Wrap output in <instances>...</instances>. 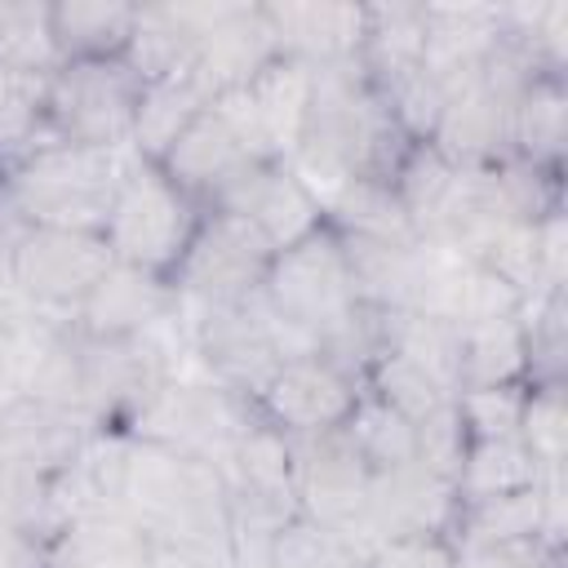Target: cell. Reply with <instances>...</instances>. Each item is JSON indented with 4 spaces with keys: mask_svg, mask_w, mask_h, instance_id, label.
Wrapping results in <instances>:
<instances>
[{
    "mask_svg": "<svg viewBox=\"0 0 568 568\" xmlns=\"http://www.w3.org/2000/svg\"><path fill=\"white\" fill-rule=\"evenodd\" d=\"M359 395H364V386L351 373H342L333 359L293 355L257 390L253 408L262 413V422H271L284 435H320V430L346 426Z\"/></svg>",
    "mask_w": 568,
    "mask_h": 568,
    "instance_id": "4fadbf2b",
    "label": "cell"
},
{
    "mask_svg": "<svg viewBox=\"0 0 568 568\" xmlns=\"http://www.w3.org/2000/svg\"><path fill=\"white\" fill-rule=\"evenodd\" d=\"M519 320L528 342L524 386H564L568 382V288L524 297Z\"/></svg>",
    "mask_w": 568,
    "mask_h": 568,
    "instance_id": "8d00e7d4",
    "label": "cell"
},
{
    "mask_svg": "<svg viewBox=\"0 0 568 568\" xmlns=\"http://www.w3.org/2000/svg\"><path fill=\"white\" fill-rule=\"evenodd\" d=\"M519 439L528 453L541 462L546 475H564L568 457V399L564 386H528L524 417H519Z\"/></svg>",
    "mask_w": 568,
    "mask_h": 568,
    "instance_id": "60d3db41",
    "label": "cell"
},
{
    "mask_svg": "<svg viewBox=\"0 0 568 568\" xmlns=\"http://www.w3.org/2000/svg\"><path fill=\"white\" fill-rule=\"evenodd\" d=\"M49 124V71L0 62V173L22 164Z\"/></svg>",
    "mask_w": 568,
    "mask_h": 568,
    "instance_id": "1f68e13d",
    "label": "cell"
},
{
    "mask_svg": "<svg viewBox=\"0 0 568 568\" xmlns=\"http://www.w3.org/2000/svg\"><path fill=\"white\" fill-rule=\"evenodd\" d=\"M262 297L311 355L333 359L364 386V368L377 355V320L364 306L346 266V248L328 222L275 253Z\"/></svg>",
    "mask_w": 568,
    "mask_h": 568,
    "instance_id": "6da1fadb",
    "label": "cell"
},
{
    "mask_svg": "<svg viewBox=\"0 0 568 568\" xmlns=\"http://www.w3.org/2000/svg\"><path fill=\"white\" fill-rule=\"evenodd\" d=\"M541 484L537 488H524V493H506V497H488V501L462 506L457 532H453L457 550L541 537V528H546V488Z\"/></svg>",
    "mask_w": 568,
    "mask_h": 568,
    "instance_id": "e575fe53",
    "label": "cell"
},
{
    "mask_svg": "<svg viewBox=\"0 0 568 568\" xmlns=\"http://www.w3.org/2000/svg\"><path fill=\"white\" fill-rule=\"evenodd\" d=\"M22 231H27V222L18 217V209L9 204V195H4V186H0V275H4V280H13L9 266H13V248H18Z\"/></svg>",
    "mask_w": 568,
    "mask_h": 568,
    "instance_id": "c3c4849f",
    "label": "cell"
},
{
    "mask_svg": "<svg viewBox=\"0 0 568 568\" xmlns=\"http://www.w3.org/2000/svg\"><path fill=\"white\" fill-rule=\"evenodd\" d=\"M564 138H568V84L559 71H546L515 102L510 146L532 164L564 169Z\"/></svg>",
    "mask_w": 568,
    "mask_h": 568,
    "instance_id": "f546056e",
    "label": "cell"
},
{
    "mask_svg": "<svg viewBox=\"0 0 568 568\" xmlns=\"http://www.w3.org/2000/svg\"><path fill=\"white\" fill-rule=\"evenodd\" d=\"M178 320H182L178 293L164 275L111 262V271L75 306L71 328L80 337H138V333L173 328Z\"/></svg>",
    "mask_w": 568,
    "mask_h": 568,
    "instance_id": "e0dca14e",
    "label": "cell"
},
{
    "mask_svg": "<svg viewBox=\"0 0 568 568\" xmlns=\"http://www.w3.org/2000/svg\"><path fill=\"white\" fill-rule=\"evenodd\" d=\"M0 568H44V541L0 519Z\"/></svg>",
    "mask_w": 568,
    "mask_h": 568,
    "instance_id": "7dc6e473",
    "label": "cell"
},
{
    "mask_svg": "<svg viewBox=\"0 0 568 568\" xmlns=\"http://www.w3.org/2000/svg\"><path fill=\"white\" fill-rule=\"evenodd\" d=\"M195 49H200L195 4H138L124 58L142 80L191 71L195 67Z\"/></svg>",
    "mask_w": 568,
    "mask_h": 568,
    "instance_id": "4316f807",
    "label": "cell"
},
{
    "mask_svg": "<svg viewBox=\"0 0 568 568\" xmlns=\"http://www.w3.org/2000/svg\"><path fill=\"white\" fill-rule=\"evenodd\" d=\"M373 320H377V351L408 359L448 395L462 390V328L453 320L426 311H373Z\"/></svg>",
    "mask_w": 568,
    "mask_h": 568,
    "instance_id": "7402d4cb",
    "label": "cell"
},
{
    "mask_svg": "<svg viewBox=\"0 0 568 568\" xmlns=\"http://www.w3.org/2000/svg\"><path fill=\"white\" fill-rule=\"evenodd\" d=\"M0 62L27 71H58V49L49 36V4L36 0H0Z\"/></svg>",
    "mask_w": 568,
    "mask_h": 568,
    "instance_id": "ab89813d",
    "label": "cell"
},
{
    "mask_svg": "<svg viewBox=\"0 0 568 568\" xmlns=\"http://www.w3.org/2000/svg\"><path fill=\"white\" fill-rule=\"evenodd\" d=\"M359 568H457V541L444 532H395L373 541Z\"/></svg>",
    "mask_w": 568,
    "mask_h": 568,
    "instance_id": "7bdbcfd3",
    "label": "cell"
},
{
    "mask_svg": "<svg viewBox=\"0 0 568 568\" xmlns=\"http://www.w3.org/2000/svg\"><path fill=\"white\" fill-rule=\"evenodd\" d=\"M466 426H462V417H457V404L448 399L444 408H435L430 417H422L417 422V462L430 470V475H439V479H457V470H462V457H466Z\"/></svg>",
    "mask_w": 568,
    "mask_h": 568,
    "instance_id": "ee69618b",
    "label": "cell"
},
{
    "mask_svg": "<svg viewBox=\"0 0 568 568\" xmlns=\"http://www.w3.org/2000/svg\"><path fill=\"white\" fill-rule=\"evenodd\" d=\"M271 262H275V248L253 222L226 209H204L182 262L169 275L178 293V311L226 306L262 293Z\"/></svg>",
    "mask_w": 568,
    "mask_h": 568,
    "instance_id": "8992f818",
    "label": "cell"
},
{
    "mask_svg": "<svg viewBox=\"0 0 568 568\" xmlns=\"http://www.w3.org/2000/svg\"><path fill=\"white\" fill-rule=\"evenodd\" d=\"M200 217H204V209L160 164L133 155V164L115 191V204L106 213L102 240L115 262L169 280L173 266L182 262Z\"/></svg>",
    "mask_w": 568,
    "mask_h": 568,
    "instance_id": "5b68a950",
    "label": "cell"
},
{
    "mask_svg": "<svg viewBox=\"0 0 568 568\" xmlns=\"http://www.w3.org/2000/svg\"><path fill=\"white\" fill-rule=\"evenodd\" d=\"M541 479H546V470L528 453V444L519 435H501V439H470L466 444V457H462V470H457L453 488H457L462 506H475V501H488V497L537 488Z\"/></svg>",
    "mask_w": 568,
    "mask_h": 568,
    "instance_id": "f1b7e54d",
    "label": "cell"
},
{
    "mask_svg": "<svg viewBox=\"0 0 568 568\" xmlns=\"http://www.w3.org/2000/svg\"><path fill=\"white\" fill-rule=\"evenodd\" d=\"M311 67L297 62V58H271L248 84H244V98H248V111L266 138V151L275 160H293L297 151V138H302V124H306V106H311Z\"/></svg>",
    "mask_w": 568,
    "mask_h": 568,
    "instance_id": "603a6c76",
    "label": "cell"
},
{
    "mask_svg": "<svg viewBox=\"0 0 568 568\" xmlns=\"http://www.w3.org/2000/svg\"><path fill=\"white\" fill-rule=\"evenodd\" d=\"M0 182H4V173H0Z\"/></svg>",
    "mask_w": 568,
    "mask_h": 568,
    "instance_id": "f907efd6",
    "label": "cell"
},
{
    "mask_svg": "<svg viewBox=\"0 0 568 568\" xmlns=\"http://www.w3.org/2000/svg\"><path fill=\"white\" fill-rule=\"evenodd\" d=\"M209 102H213V98L204 93V84L195 80V71L142 80V98H138V120H133L129 151H133L138 160L160 164V160L169 155V146L191 129V120H195Z\"/></svg>",
    "mask_w": 568,
    "mask_h": 568,
    "instance_id": "484cf974",
    "label": "cell"
},
{
    "mask_svg": "<svg viewBox=\"0 0 568 568\" xmlns=\"http://www.w3.org/2000/svg\"><path fill=\"white\" fill-rule=\"evenodd\" d=\"M359 67L368 84L426 67V4H364Z\"/></svg>",
    "mask_w": 568,
    "mask_h": 568,
    "instance_id": "83f0119b",
    "label": "cell"
},
{
    "mask_svg": "<svg viewBox=\"0 0 568 568\" xmlns=\"http://www.w3.org/2000/svg\"><path fill=\"white\" fill-rule=\"evenodd\" d=\"M271 160L266 138L248 111L244 89H231L222 98H213L191 129L169 146V155L160 160V169L200 204L209 209L248 164Z\"/></svg>",
    "mask_w": 568,
    "mask_h": 568,
    "instance_id": "30bf717a",
    "label": "cell"
},
{
    "mask_svg": "<svg viewBox=\"0 0 568 568\" xmlns=\"http://www.w3.org/2000/svg\"><path fill=\"white\" fill-rule=\"evenodd\" d=\"M266 568H359V550L342 532L297 515L271 537Z\"/></svg>",
    "mask_w": 568,
    "mask_h": 568,
    "instance_id": "f35d334b",
    "label": "cell"
},
{
    "mask_svg": "<svg viewBox=\"0 0 568 568\" xmlns=\"http://www.w3.org/2000/svg\"><path fill=\"white\" fill-rule=\"evenodd\" d=\"M510 115L515 102H506L501 93H493L479 75L462 89H453L444 98L439 124L430 133V146L453 164V169H484L497 164L506 155H515L510 146Z\"/></svg>",
    "mask_w": 568,
    "mask_h": 568,
    "instance_id": "ac0fdd59",
    "label": "cell"
},
{
    "mask_svg": "<svg viewBox=\"0 0 568 568\" xmlns=\"http://www.w3.org/2000/svg\"><path fill=\"white\" fill-rule=\"evenodd\" d=\"M182 333L195 351L200 373L235 390L240 399H257V390L271 382V373L284 359L311 355L293 337V328L266 306L262 293L244 302H226V306L182 311Z\"/></svg>",
    "mask_w": 568,
    "mask_h": 568,
    "instance_id": "277c9868",
    "label": "cell"
},
{
    "mask_svg": "<svg viewBox=\"0 0 568 568\" xmlns=\"http://www.w3.org/2000/svg\"><path fill=\"white\" fill-rule=\"evenodd\" d=\"M111 248L98 231H62V226H27L13 248V284L18 293L49 320H71L89 288L111 271Z\"/></svg>",
    "mask_w": 568,
    "mask_h": 568,
    "instance_id": "8fae6325",
    "label": "cell"
},
{
    "mask_svg": "<svg viewBox=\"0 0 568 568\" xmlns=\"http://www.w3.org/2000/svg\"><path fill=\"white\" fill-rule=\"evenodd\" d=\"M275 53L297 58L306 67H328L359 58L364 44V4H333V0H271L262 4Z\"/></svg>",
    "mask_w": 568,
    "mask_h": 568,
    "instance_id": "d6986e66",
    "label": "cell"
},
{
    "mask_svg": "<svg viewBox=\"0 0 568 568\" xmlns=\"http://www.w3.org/2000/svg\"><path fill=\"white\" fill-rule=\"evenodd\" d=\"M342 430H346V439L355 444V453L364 457V466L373 475L417 462V426L368 390L359 395V404H355V413L346 417Z\"/></svg>",
    "mask_w": 568,
    "mask_h": 568,
    "instance_id": "d590c367",
    "label": "cell"
},
{
    "mask_svg": "<svg viewBox=\"0 0 568 568\" xmlns=\"http://www.w3.org/2000/svg\"><path fill=\"white\" fill-rule=\"evenodd\" d=\"M364 390L377 395V399H386V404H390L395 413H404L413 426L453 399V395H448L444 386H435L422 368H413L408 359H399V355H390V351H377V355H373V364L364 368Z\"/></svg>",
    "mask_w": 568,
    "mask_h": 568,
    "instance_id": "74e56055",
    "label": "cell"
},
{
    "mask_svg": "<svg viewBox=\"0 0 568 568\" xmlns=\"http://www.w3.org/2000/svg\"><path fill=\"white\" fill-rule=\"evenodd\" d=\"M173 328L138 337H80V413L93 430H124L133 413L178 373L164 337Z\"/></svg>",
    "mask_w": 568,
    "mask_h": 568,
    "instance_id": "9c48e42d",
    "label": "cell"
},
{
    "mask_svg": "<svg viewBox=\"0 0 568 568\" xmlns=\"http://www.w3.org/2000/svg\"><path fill=\"white\" fill-rule=\"evenodd\" d=\"M142 75L129 58L62 62L49 75V124L44 142L80 146H129L138 120Z\"/></svg>",
    "mask_w": 568,
    "mask_h": 568,
    "instance_id": "ba28073f",
    "label": "cell"
},
{
    "mask_svg": "<svg viewBox=\"0 0 568 568\" xmlns=\"http://www.w3.org/2000/svg\"><path fill=\"white\" fill-rule=\"evenodd\" d=\"M346 266L368 311H413L422 280V240H359L337 235Z\"/></svg>",
    "mask_w": 568,
    "mask_h": 568,
    "instance_id": "cb8c5ba5",
    "label": "cell"
},
{
    "mask_svg": "<svg viewBox=\"0 0 568 568\" xmlns=\"http://www.w3.org/2000/svg\"><path fill=\"white\" fill-rule=\"evenodd\" d=\"M528 377L524 320L501 315L462 328V390L466 386H515Z\"/></svg>",
    "mask_w": 568,
    "mask_h": 568,
    "instance_id": "d6a6232c",
    "label": "cell"
},
{
    "mask_svg": "<svg viewBox=\"0 0 568 568\" xmlns=\"http://www.w3.org/2000/svg\"><path fill=\"white\" fill-rule=\"evenodd\" d=\"M537 271H541V288H568V217L564 209L546 213L537 222Z\"/></svg>",
    "mask_w": 568,
    "mask_h": 568,
    "instance_id": "bcb514c9",
    "label": "cell"
},
{
    "mask_svg": "<svg viewBox=\"0 0 568 568\" xmlns=\"http://www.w3.org/2000/svg\"><path fill=\"white\" fill-rule=\"evenodd\" d=\"M501 40V4H426V71L444 98L470 84Z\"/></svg>",
    "mask_w": 568,
    "mask_h": 568,
    "instance_id": "ffe728a7",
    "label": "cell"
},
{
    "mask_svg": "<svg viewBox=\"0 0 568 568\" xmlns=\"http://www.w3.org/2000/svg\"><path fill=\"white\" fill-rule=\"evenodd\" d=\"M209 209L240 213L271 240L275 253L293 248L297 240H306L324 226V200L306 186V178L288 160H275V155L248 164Z\"/></svg>",
    "mask_w": 568,
    "mask_h": 568,
    "instance_id": "9a60e30c",
    "label": "cell"
},
{
    "mask_svg": "<svg viewBox=\"0 0 568 568\" xmlns=\"http://www.w3.org/2000/svg\"><path fill=\"white\" fill-rule=\"evenodd\" d=\"M146 568H213L209 559H195V555H186V550H169V546H155V555H151V564Z\"/></svg>",
    "mask_w": 568,
    "mask_h": 568,
    "instance_id": "681fc988",
    "label": "cell"
},
{
    "mask_svg": "<svg viewBox=\"0 0 568 568\" xmlns=\"http://www.w3.org/2000/svg\"><path fill=\"white\" fill-rule=\"evenodd\" d=\"M453 186H457V169L430 142H408L404 160L390 173V191L399 195V204H404V213L422 240H430L439 231L444 209L453 200Z\"/></svg>",
    "mask_w": 568,
    "mask_h": 568,
    "instance_id": "836d02e7",
    "label": "cell"
},
{
    "mask_svg": "<svg viewBox=\"0 0 568 568\" xmlns=\"http://www.w3.org/2000/svg\"><path fill=\"white\" fill-rule=\"evenodd\" d=\"M311 71H315L311 106H306V124H302V138L288 164L306 178V186L320 200L351 178L390 182L395 164L408 151V138L382 106L359 58L311 67Z\"/></svg>",
    "mask_w": 568,
    "mask_h": 568,
    "instance_id": "7a4b0ae2",
    "label": "cell"
},
{
    "mask_svg": "<svg viewBox=\"0 0 568 568\" xmlns=\"http://www.w3.org/2000/svg\"><path fill=\"white\" fill-rule=\"evenodd\" d=\"M524 399L528 386H466L453 395L457 417L466 426V439H501V435H519V417H524Z\"/></svg>",
    "mask_w": 568,
    "mask_h": 568,
    "instance_id": "b9f144b4",
    "label": "cell"
},
{
    "mask_svg": "<svg viewBox=\"0 0 568 568\" xmlns=\"http://www.w3.org/2000/svg\"><path fill=\"white\" fill-rule=\"evenodd\" d=\"M457 568H564V555L550 550L541 537H524V541L457 550Z\"/></svg>",
    "mask_w": 568,
    "mask_h": 568,
    "instance_id": "f6af8a7d",
    "label": "cell"
},
{
    "mask_svg": "<svg viewBox=\"0 0 568 568\" xmlns=\"http://www.w3.org/2000/svg\"><path fill=\"white\" fill-rule=\"evenodd\" d=\"M138 4L120 0H58L49 4V36L62 62H98V58H124L133 36Z\"/></svg>",
    "mask_w": 568,
    "mask_h": 568,
    "instance_id": "d4e9b609",
    "label": "cell"
},
{
    "mask_svg": "<svg viewBox=\"0 0 568 568\" xmlns=\"http://www.w3.org/2000/svg\"><path fill=\"white\" fill-rule=\"evenodd\" d=\"M253 417V399H240L235 390L217 386L204 373H173L124 426V435L155 439L164 448H178L186 457H200L222 470V462L235 448V435Z\"/></svg>",
    "mask_w": 568,
    "mask_h": 568,
    "instance_id": "52a82bcc",
    "label": "cell"
},
{
    "mask_svg": "<svg viewBox=\"0 0 568 568\" xmlns=\"http://www.w3.org/2000/svg\"><path fill=\"white\" fill-rule=\"evenodd\" d=\"M195 22H200V49L191 71L209 98L244 89L271 58H280L262 4H231V0L195 4Z\"/></svg>",
    "mask_w": 568,
    "mask_h": 568,
    "instance_id": "2e32d148",
    "label": "cell"
},
{
    "mask_svg": "<svg viewBox=\"0 0 568 568\" xmlns=\"http://www.w3.org/2000/svg\"><path fill=\"white\" fill-rule=\"evenodd\" d=\"M288 457H293V497L297 510L346 541L359 528L364 501H368V479L373 470L346 439V430H320V435H288Z\"/></svg>",
    "mask_w": 568,
    "mask_h": 568,
    "instance_id": "7c38bea8",
    "label": "cell"
},
{
    "mask_svg": "<svg viewBox=\"0 0 568 568\" xmlns=\"http://www.w3.org/2000/svg\"><path fill=\"white\" fill-rule=\"evenodd\" d=\"M155 541L111 510L71 515L44 546V568H146Z\"/></svg>",
    "mask_w": 568,
    "mask_h": 568,
    "instance_id": "44dd1931",
    "label": "cell"
},
{
    "mask_svg": "<svg viewBox=\"0 0 568 568\" xmlns=\"http://www.w3.org/2000/svg\"><path fill=\"white\" fill-rule=\"evenodd\" d=\"M133 164L129 146L40 142L22 164L4 173V195L27 226L98 231L115 204V191Z\"/></svg>",
    "mask_w": 568,
    "mask_h": 568,
    "instance_id": "3957f363",
    "label": "cell"
},
{
    "mask_svg": "<svg viewBox=\"0 0 568 568\" xmlns=\"http://www.w3.org/2000/svg\"><path fill=\"white\" fill-rule=\"evenodd\" d=\"M324 222L337 235H359V240H422L390 191V182L377 178H351L337 191L324 195Z\"/></svg>",
    "mask_w": 568,
    "mask_h": 568,
    "instance_id": "4dcf8cb0",
    "label": "cell"
},
{
    "mask_svg": "<svg viewBox=\"0 0 568 568\" xmlns=\"http://www.w3.org/2000/svg\"><path fill=\"white\" fill-rule=\"evenodd\" d=\"M457 515H462L457 488L448 479L430 475L422 462L399 466V470H382V475L368 479V501H364V515H359V528H355L351 546L359 550V564H364V550L382 537H395V532H444V537H453Z\"/></svg>",
    "mask_w": 568,
    "mask_h": 568,
    "instance_id": "5bb4252c",
    "label": "cell"
}]
</instances>
